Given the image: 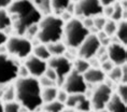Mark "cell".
<instances>
[{"instance_id":"4316f807","label":"cell","mask_w":127,"mask_h":112,"mask_svg":"<svg viewBox=\"0 0 127 112\" xmlns=\"http://www.w3.org/2000/svg\"><path fill=\"white\" fill-rule=\"evenodd\" d=\"M1 96H2V100H3L4 102L16 100V92H15L14 85L9 84V85L5 86Z\"/></svg>"},{"instance_id":"1f68e13d","label":"cell","mask_w":127,"mask_h":112,"mask_svg":"<svg viewBox=\"0 0 127 112\" xmlns=\"http://www.w3.org/2000/svg\"><path fill=\"white\" fill-rule=\"evenodd\" d=\"M93 20H94V27L96 28L98 31L102 30L104 24H106V22H107V18L104 17V16H102V15H100V16L94 17Z\"/></svg>"},{"instance_id":"4dcf8cb0","label":"cell","mask_w":127,"mask_h":112,"mask_svg":"<svg viewBox=\"0 0 127 112\" xmlns=\"http://www.w3.org/2000/svg\"><path fill=\"white\" fill-rule=\"evenodd\" d=\"M115 94L122 99L124 102H127V85L124 83H120L116 88Z\"/></svg>"},{"instance_id":"ee69618b","label":"cell","mask_w":127,"mask_h":112,"mask_svg":"<svg viewBox=\"0 0 127 112\" xmlns=\"http://www.w3.org/2000/svg\"><path fill=\"white\" fill-rule=\"evenodd\" d=\"M63 112H78V111H75V110H73V109H69V108H67V109H65Z\"/></svg>"},{"instance_id":"4fadbf2b","label":"cell","mask_w":127,"mask_h":112,"mask_svg":"<svg viewBox=\"0 0 127 112\" xmlns=\"http://www.w3.org/2000/svg\"><path fill=\"white\" fill-rule=\"evenodd\" d=\"M107 54L109 59L114 64V66H123L127 63V50L126 45L117 42L110 43L107 46Z\"/></svg>"},{"instance_id":"7c38bea8","label":"cell","mask_w":127,"mask_h":112,"mask_svg":"<svg viewBox=\"0 0 127 112\" xmlns=\"http://www.w3.org/2000/svg\"><path fill=\"white\" fill-rule=\"evenodd\" d=\"M65 106L78 112H91L93 110L91 99L87 98L84 94H69Z\"/></svg>"},{"instance_id":"b9f144b4","label":"cell","mask_w":127,"mask_h":112,"mask_svg":"<svg viewBox=\"0 0 127 112\" xmlns=\"http://www.w3.org/2000/svg\"><path fill=\"white\" fill-rule=\"evenodd\" d=\"M12 3V0H0V9H8Z\"/></svg>"},{"instance_id":"f35d334b","label":"cell","mask_w":127,"mask_h":112,"mask_svg":"<svg viewBox=\"0 0 127 112\" xmlns=\"http://www.w3.org/2000/svg\"><path fill=\"white\" fill-rule=\"evenodd\" d=\"M113 13V4L112 5H106L102 8V16L111 18V15Z\"/></svg>"},{"instance_id":"8fae6325","label":"cell","mask_w":127,"mask_h":112,"mask_svg":"<svg viewBox=\"0 0 127 112\" xmlns=\"http://www.w3.org/2000/svg\"><path fill=\"white\" fill-rule=\"evenodd\" d=\"M101 46L100 41L97 38L96 35H88L85 38V40L81 43V45L78 47V55L80 58L90 59L92 57H95L98 49Z\"/></svg>"},{"instance_id":"d6986e66","label":"cell","mask_w":127,"mask_h":112,"mask_svg":"<svg viewBox=\"0 0 127 112\" xmlns=\"http://www.w3.org/2000/svg\"><path fill=\"white\" fill-rule=\"evenodd\" d=\"M12 28V20L7 9H0V30L7 34Z\"/></svg>"},{"instance_id":"f6af8a7d","label":"cell","mask_w":127,"mask_h":112,"mask_svg":"<svg viewBox=\"0 0 127 112\" xmlns=\"http://www.w3.org/2000/svg\"><path fill=\"white\" fill-rule=\"evenodd\" d=\"M0 112H4L3 111V102L0 100Z\"/></svg>"},{"instance_id":"8992f818","label":"cell","mask_w":127,"mask_h":112,"mask_svg":"<svg viewBox=\"0 0 127 112\" xmlns=\"http://www.w3.org/2000/svg\"><path fill=\"white\" fill-rule=\"evenodd\" d=\"M17 59L9 54H0V86H5L15 82L18 78Z\"/></svg>"},{"instance_id":"7402d4cb","label":"cell","mask_w":127,"mask_h":112,"mask_svg":"<svg viewBox=\"0 0 127 112\" xmlns=\"http://www.w3.org/2000/svg\"><path fill=\"white\" fill-rule=\"evenodd\" d=\"M32 4L36 7V9L44 15H49L52 13V8H51V0H30Z\"/></svg>"},{"instance_id":"9a60e30c","label":"cell","mask_w":127,"mask_h":112,"mask_svg":"<svg viewBox=\"0 0 127 112\" xmlns=\"http://www.w3.org/2000/svg\"><path fill=\"white\" fill-rule=\"evenodd\" d=\"M83 78L87 84L98 85L100 83H103L106 80V73L100 68H91L86 72L83 73Z\"/></svg>"},{"instance_id":"ab89813d","label":"cell","mask_w":127,"mask_h":112,"mask_svg":"<svg viewBox=\"0 0 127 112\" xmlns=\"http://www.w3.org/2000/svg\"><path fill=\"white\" fill-rule=\"evenodd\" d=\"M82 23H83L84 27L87 28L88 30L91 29L92 27H94V20L92 17H86V18H83V21H82Z\"/></svg>"},{"instance_id":"d4e9b609","label":"cell","mask_w":127,"mask_h":112,"mask_svg":"<svg viewBox=\"0 0 127 112\" xmlns=\"http://www.w3.org/2000/svg\"><path fill=\"white\" fill-rule=\"evenodd\" d=\"M90 68H91V66L87 59H83L79 57V58L74 60V63H72V70H74L75 72L80 73V75H83Z\"/></svg>"},{"instance_id":"d590c367","label":"cell","mask_w":127,"mask_h":112,"mask_svg":"<svg viewBox=\"0 0 127 112\" xmlns=\"http://www.w3.org/2000/svg\"><path fill=\"white\" fill-rule=\"evenodd\" d=\"M44 75L46 76V78H49L50 80H52V81H54L56 83V80H57V75H56V73L55 71L52 69V68H50V67H47L46 70H45V72H44Z\"/></svg>"},{"instance_id":"484cf974","label":"cell","mask_w":127,"mask_h":112,"mask_svg":"<svg viewBox=\"0 0 127 112\" xmlns=\"http://www.w3.org/2000/svg\"><path fill=\"white\" fill-rule=\"evenodd\" d=\"M65 109H66L65 104H63V102H60L56 99V100L44 104L43 111H45V112H63Z\"/></svg>"},{"instance_id":"e0dca14e","label":"cell","mask_w":127,"mask_h":112,"mask_svg":"<svg viewBox=\"0 0 127 112\" xmlns=\"http://www.w3.org/2000/svg\"><path fill=\"white\" fill-rule=\"evenodd\" d=\"M47 50L51 54L52 57H56V56H64L65 53L67 52V46L66 44L62 42V41H57L54 43H49L46 44Z\"/></svg>"},{"instance_id":"7bdbcfd3","label":"cell","mask_w":127,"mask_h":112,"mask_svg":"<svg viewBox=\"0 0 127 112\" xmlns=\"http://www.w3.org/2000/svg\"><path fill=\"white\" fill-rule=\"evenodd\" d=\"M98 1L102 7H106V5H112L113 3H115L116 0H98Z\"/></svg>"},{"instance_id":"f1b7e54d","label":"cell","mask_w":127,"mask_h":112,"mask_svg":"<svg viewBox=\"0 0 127 112\" xmlns=\"http://www.w3.org/2000/svg\"><path fill=\"white\" fill-rule=\"evenodd\" d=\"M116 27H117V23H116V22H114L112 20H107L106 24H104V26H103L102 31L109 38H111V37H113L114 35H115Z\"/></svg>"},{"instance_id":"f546056e","label":"cell","mask_w":127,"mask_h":112,"mask_svg":"<svg viewBox=\"0 0 127 112\" xmlns=\"http://www.w3.org/2000/svg\"><path fill=\"white\" fill-rule=\"evenodd\" d=\"M22 106L20 102H17L16 100L13 101H9L3 104V111L4 112H21Z\"/></svg>"},{"instance_id":"603a6c76","label":"cell","mask_w":127,"mask_h":112,"mask_svg":"<svg viewBox=\"0 0 127 112\" xmlns=\"http://www.w3.org/2000/svg\"><path fill=\"white\" fill-rule=\"evenodd\" d=\"M126 10H124L122 5L119 1H116L115 3H113V13L111 15V18L114 22H120V21H126Z\"/></svg>"},{"instance_id":"cb8c5ba5","label":"cell","mask_w":127,"mask_h":112,"mask_svg":"<svg viewBox=\"0 0 127 112\" xmlns=\"http://www.w3.org/2000/svg\"><path fill=\"white\" fill-rule=\"evenodd\" d=\"M57 92H58V89H57L56 86H51V87L42 88L41 96H42L43 104H47V102H51V101H53V100H56Z\"/></svg>"},{"instance_id":"681fc988","label":"cell","mask_w":127,"mask_h":112,"mask_svg":"<svg viewBox=\"0 0 127 112\" xmlns=\"http://www.w3.org/2000/svg\"><path fill=\"white\" fill-rule=\"evenodd\" d=\"M116 1H119V2H120V1H122V0H116Z\"/></svg>"},{"instance_id":"52a82bcc","label":"cell","mask_w":127,"mask_h":112,"mask_svg":"<svg viewBox=\"0 0 127 112\" xmlns=\"http://www.w3.org/2000/svg\"><path fill=\"white\" fill-rule=\"evenodd\" d=\"M102 8L98 0H80L74 4L73 14L77 18H94L102 15Z\"/></svg>"},{"instance_id":"9c48e42d","label":"cell","mask_w":127,"mask_h":112,"mask_svg":"<svg viewBox=\"0 0 127 112\" xmlns=\"http://www.w3.org/2000/svg\"><path fill=\"white\" fill-rule=\"evenodd\" d=\"M46 63L47 67L52 68L57 75L56 85H63L66 76L72 71V62L65 56H56L51 57Z\"/></svg>"},{"instance_id":"ac0fdd59","label":"cell","mask_w":127,"mask_h":112,"mask_svg":"<svg viewBox=\"0 0 127 112\" xmlns=\"http://www.w3.org/2000/svg\"><path fill=\"white\" fill-rule=\"evenodd\" d=\"M71 0H51V8H52V13L54 12L55 15H58L66 11L71 3Z\"/></svg>"},{"instance_id":"816d5d0a","label":"cell","mask_w":127,"mask_h":112,"mask_svg":"<svg viewBox=\"0 0 127 112\" xmlns=\"http://www.w3.org/2000/svg\"><path fill=\"white\" fill-rule=\"evenodd\" d=\"M91 112H93V111H91ZM96 112H97V111H96Z\"/></svg>"},{"instance_id":"277c9868","label":"cell","mask_w":127,"mask_h":112,"mask_svg":"<svg viewBox=\"0 0 127 112\" xmlns=\"http://www.w3.org/2000/svg\"><path fill=\"white\" fill-rule=\"evenodd\" d=\"M88 35H90V31L87 28L84 27L82 21L80 18L73 17L64 26L63 42L66 44L67 47L78 49Z\"/></svg>"},{"instance_id":"bcb514c9","label":"cell","mask_w":127,"mask_h":112,"mask_svg":"<svg viewBox=\"0 0 127 112\" xmlns=\"http://www.w3.org/2000/svg\"><path fill=\"white\" fill-rule=\"evenodd\" d=\"M21 112H32V111H28L27 109H25V108L22 107V109H21Z\"/></svg>"},{"instance_id":"5bb4252c","label":"cell","mask_w":127,"mask_h":112,"mask_svg":"<svg viewBox=\"0 0 127 112\" xmlns=\"http://www.w3.org/2000/svg\"><path fill=\"white\" fill-rule=\"evenodd\" d=\"M25 67L27 68L29 75L32 78L39 79L40 76L44 75V72L47 68V63L45 60L38 58L34 55H30L25 59Z\"/></svg>"},{"instance_id":"d6a6232c","label":"cell","mask_w":127,"mask_h":112,"mask_svg":"<svg viewBox=\"0 0 127 112\" xmlns=\"http://www.w3.org/2000/svg\"><path fill=\"white\" fill-rule=\"evenodd\" d=\"M38 80H39V83H40V85H41V87L42 88L51 87V86H56V83L54 81H52V80H50L49 78H46L45 75L40 76Z\"/></svg>"},{"instance_id":"7dc6e473","label":"cell","mask_w":127,"mask_h":112,"mask_svg":"<svg viewBox=\"0 0 127 112\" xmlns=\"http://www.w3.org/2000/svg\"><path fill=\"white\" fill-rule=\"evenodd\" d=\"M97 112H110V111H109V110H107V109L104 108V109H102V110H100V111H97Z\"/></svg>"},{"instance_id":"836d02e7","label":"cell","mask_w":127,"mask_h":112,"mask_svg":"<svg viewBox=\"0 0 127 112\" xmlns=\"http://www.w3.org/2000/svg\"><path fill=\"white\" fill-rule=\"evenodd\" d=\"M113 67H114V64L111 62L110 59H107V60H104V62L100 63V69L102 70L104 73H108Z\"/></svg>"},{"instance_id":"44dd1931","label":"cell","mask_w":127,"mask_h":112,"mask_svg":"<svg viewBox=\"0 0 127 112\" xmlns=\"http://www.w3.org/2000/svg\"><path fill=\"white\" fill-rule=\"evenodd\" d=\"M120 43L126 45L127 43V23L126 21H120L117 23V27H116V31L114 35Z\"/></svg>"},{"instance_id":"c3c4849f","label":"cell","mask_w":127,"mask_h":112,"mask_svg":"<svg viewBox=\"0 0 127 112\" xmlns=\"http://www.w3.org/2000/svg\"><path fill=\"white\" fill-rule=\"evenodd\" d=\"M71 1H74V2H78V1H80V0H71Z\"/></svg>"},{"instance_id":"7a4b0ae2","label":"cell","mask_w":127,"mask_h":112,"mask_svg":"<svg viewBox=\"0 0 127 112\" xmlns=\"http://www.w3.org/2000/svg\"><path fill=\"white\" fill-rule=\"evenodd\" d=\"M14 87L16 92V101L28 111L36 112L42 107V87L39 80L32 76L28 78H17L14 82Z\"/></svg>"},{"instance_id":"e575fe53","label":"cell","mask_w":127,"mask_h":112,"mask_svg":"<svg viewBox=\"0 0 127 112\" xmlns=\"http://www.w3.org/2000/svg\"><path fill=\"white\" fill-rule=\"evenodd\" d=\"M68 96H69V94L65 91V89H58V92H57V97H56V99H57L58 101L63 102V104H65L66 100H67V98H68Z\"/></svg>"},{"instance_id":"5b68a950","label":"cell","mask_w":127,"mask_h":112,"mask_svg":"<svg viewBox=\"0 0 127 112\" xmlns=\"http://www.w3.org/2000/svg\"><path fill=\"white\" fill-rule=\"evenodd\" d=\"M7 54L16 59H26L32 53V41L24 36H12L5 43Z\"/></svg>"},{"instance_id":"30bf717a","label":"cell","mask_w":127,"mask_h":112,"mask_svg":"<svg viewBox=\"0 0 127 112\" xmlns=\"http://www.w3.org/2000/svg\"><path fill=\"white\" fill-rule=\"evenodd\" d=\"M63 89H65L68 94H84L88 89V84L85 82L83 75L72 70L66 76L63 83Z\"/></svg>"},{"instance_id":"f907efd6","label":"cell","mask_w":127,"mask_h":112,"mask_svg":"<svg viewBox=\"0 0 127 112\" xmlns=\"http://www.w3.org/2000/svg\"><path fill=\"white\" fill-rule=\"evenodd\" d=\"M41 112H45V111H41Z\"/></svg>"},{"instance_id":"8d00e7d4","label":"cell","mask_w":127,"mask_h":112,"mask_svg":"<svg viewBox=\"0 0 127 112\" xmlns=\"http://www.w3.org/2000/svg\"><path fill=\"white\" fill-rule=\"evenodd\" d=\"M72 15H73V14H71L70 12H68V11H64L63 13H60V14L58 15V16H59L60 20H62L64 23L66 24V23H68V22L70 21V20H72V18H73V17H72Z\"/></svg>"},{"instance_id":"ffe728a7","label":"cell","mask_w":127,"mask_h":112,"mask_svg":"<svg viewBox=\"0 0 127 112\" xmlns=\"http://www.w3.org/2000/svg\"><path fill=\"white\" fill-rule=\"evenodd\" d=\"M32 55H34L38 58L42 59V60H45L47 62L51 57V54L49 52V50H47V46L46 44H43V43H39L37 44V45H33V49H32Z\"/></svg>"},{"instance_id":"74e56055","label":"cell","mask_w":127,"mask_h":112,"mask_svg":"<svg viewBox=\"0 0 127 112\" xmlns=\"http://www.w3.org/2000/svg\"><path fill=\"white\" fill-rule=\"evenodd\" d=\"M28 76L30 75L25 65H20V67H18V78L23 79V78H28Z\"/></svg>"},{"instance_id":"3957f363","label":"cell","mask_w":127,"mask_h":112,"mask_svg":"<svg viewBox=\"0 0 127 112\" xmlns=\"http://www.w3.org/2000/svg\"><path fill=\"white\" fill-rule=\"evenodd\" d=\"M38 25L39 30L36 38L40 43L49 44L62 41L65 23L60 20L59 16L53 14L45 15L41 18Z\"/></svg>"},{"instance_id":"ba28073f","label":"cell","mask_w":127,"mask_h":112,"mask_svg":"<svg viewBox=\"0 0 127 112\" xmlns=\"http://www.w3.org/2000/svg\"><path fill=\"white\" fill-rule=\"evenodd\" d=\"M113 94L112 87L108 85L106 82L98 84L95 89L92 92L91 95V104L92 109L95 111H100L106 108L108 101L110 100L111 96Z\"/></svg>"},{"instance_id":"60d3db41","label":"cell","mask_w":127,"mask_h":112,"mask_svg":"<svg viewBox=\"0 0 127 112\" xmlns=\"http://www.w3.org/2000/svg\"><path fill=\"white\" fill-rule=\"evenodd\" d=\"M8 38L9 37H8L7 34L0 30V46L5 45V43H7V41H8Z\"/></svg>"},{"instance_id":"2e32d148","label":"cell","mask_w":127,"mask_h":112,"mask_svg":"<svg viewBox=\"0 0 127 112\" xmlns=\"http://www.w3.org/2000/svg\"><path fill=\"white\" fill-rule=\"evenodd\" d=\"M106 109L110 112H127L126 102H124L115 93H113L110 100L108 101Z\"/></svg>"},{"instance_id":"6da1fadb","label":"cell","mask_w":127,"mask_h":112,"mask_svg":"<svg viewBox=\"0 0 127 112\" xmlns=\"http://www.w3.org/2000/svg\"><path fill=\"white\" fill-rule=\"evenodd\" d=\"M7 11L11 16L12 29H14L16 36H25L28 28L39 24L43 17L30 0L12 1Z\"/></svg>"},{"instance_id":"83f0119b","label":"cell","mask_w":127,"mask_h":112,"mask_svg":"<svg viewBox=\"0 0 127 112\" xmlns=\"http://www.w3.org/2000/svg\"><path fill=\"white\" fill-rule=\"evenodd\" d=\"M107 75L112 82H121L122 75H123V67L122 66H114Z\"/></svg>"}]
</instances>
